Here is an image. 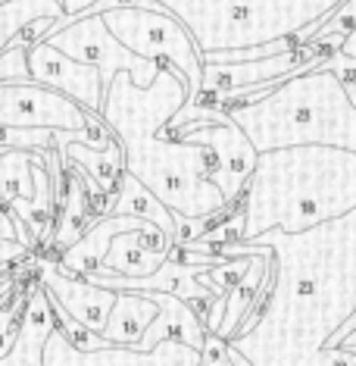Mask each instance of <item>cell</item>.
<instances>
[{
  "label": "cell",
  "mask_w": 356,
  "mask_h": 366,
  "mask_svg": "<svg viewBox=\"0 0 356 366\" xmlns=\"http://www.w3.org/2000/svg\"><path fill=\"white\" fill-rule=\"evenodd\" d=\"M38 272H41L38 285L47 291V297L66 316H72L78 326L101 335L106 326V316H110L116 304V291L97 288L88 279H78V276H66L56 263H38Z\"/></svg>",
  "instance_id": "11"
},
{
  "label": "cell",
  "mask_w": 356,
  "mask_h": 366,
  "mask_svg": "<svg viewBox=\"0 0 356 366\" xmlns=\"http://www.w3.org/2000/svg\"><path fill=\"white\" fill-rule=\"evenodd\" d=\"M119 147L126 157V172L135 176L172 216L213 222L231 210L210 182L216 160L206 147L163 135H131L122 138Z\"/></svg>",
  "instance_id": "5"
},
{
  "label": "cell",
  "mask_w": 356,
  "mask_h": 366,
  "mask_svg": "<svg viewBox=\"0 0 356 366\" xmlns=\"http://www.w3.org/2000/svg\"><path fill=\"white\" fill-rule=\"evenodd\" d=\"M85 366H200V351L181 341H160L153 351L110 345L103 351L85 354Z\"/></svg>",
  "instance_id": "18"
},
{
  "label": "cell",
  "mask_w": 356,
  "mask_h": 366,
  "mask_svg": "<svg viewBox=\"0 0 356 366\" xmlns=\"http://www.w3.org/2000/svg\"><path fill=\"white\" fill-rule=\"evenodd\" d=\"M103 216H131V219H141V222H147V226L160 229L166 238L176 235V216L166 210L135 176H128V172H122L116 191L106 194Z\"/></svg>",
  "instance_id": "15"
},
{
  "label": "cell",
  "mask_w": 356,
  "mask_h": 366,
  "mask_svg": "<svg viewBox=\"0 0 356 366\" xmlns=\"http://www.w3.org/2000/svg\"><path fill=\"white\" fill-rule=\"evenodd\" d=\"M60 0H0V54L35 19H60Z\"/></svg>",
  "instance_id": "20"
},
{
  "label": "cell",
  "mask_w": 356,
  "mask_h": 366,
  "mask_svg": "<svg viewBox=\"0 0 356 366\" xmlns=\"http://www.w3.org/2000/svg\"><path fill=\"white\" fill-rule=\"evenodd\" d=\"M319 69H328L331 76H337L344 81V85L356 88V60L353 56H344L341 51H325V56H322Z\"/></svg>",
  "instance_id": "23"
},
{
  "label": "cell",
  "mask_w": 356,
  "mask_h": 366,
  "mask_svg": "<svg viewBox=\"0 0 356 366\" xmlns=\"http://www.w3.org/2000/svg\"><path fill=\"white\" fill-rule=\"evenodd\" d=\"M106 31L119 41L126 51L147 63H166L185 79L188 94L194 104L200 97V79H203V60L194 47L191 35L169 10H163L156 0H138L135 6L101 13Z\"/></svg>",
  "instance_id": "6"
},
{
  "label": "cell",
  "mask_w": 356,
  "mask_h": 366,
  "mask_svg": "<svg viewBox=\"0 0 356 366\" xmlns=\"http://www.w3.org/2000/svg\"><path fill=\"white\" fill-rule=\"evenodd\" d=\"M94 113H85L60 91L41 88L35 81L0 85V129H47V132H85Z\"/></svg>",
  "instance_id": "9"
},
{
  "label": "cell",
  "mask_w": 356,
  "mask_h": 366,
  "mask_svg": "<svg viewBox=\"0 0 356 366\" xmlns=\"http://www.w3.org/2000/svg\"><path fill=\"white\" fill-rule=\"evenodd\" d=\"M188 29L200 54L291 38L303 47L341 0H156Z\"/></svg>",
  "instance_id": "4"
},
{
  "label": "cell",
  "mask_w": 356,
  "mask_h": 366,
  "mask_svg": "<svg viewBox=\"0 0 356 366\" xmlns=\"http://www.w3.org/2000/svg\"><path fill=\"white\" fill-rule=\"evenodd\" d=\"M56 157H60V163L76 166V169L85 172L103 197L113 194L116 185H119V179H122V172H126V157H122V147L113 135L101 151L81 144V141H69L63 151H56Z\"/></svg>",
  "instance_id": "16"
},
{
  "label": "cell",
  "mask_w": 356,
  "mask_h": 366,
  "mask_svg": "<svg viewBox=\"0 0 356 366\" xmlns=\"http://www.w3.org/2000/svg\"><path fill=\"white\" fill-rule=\"evenodd\" d=\"M353 329H356V310H353V316H350V320H347V322H344V326H341V329H337V332H335V335H331V341H328V347H337V345H341V341H344L347 335H350V332H353Z\"/></svg>",
  "instance_id": "26"
},
{
  "label": "cell",
  "mask_w": 356,
  "mask_h": 366,
  "mask_svg": "<svg viewBox=\"0 0 356 366\" xmlns=\"http://www.w3.org/2000/svg\"><path fill=\"white\" fill-rule=\"evenodd\" d=\"M147 222L131 219V216H101L97 222H91L76 244H69L66 251H60V269L66 276H88V272H97L103 263L106 251H110L113 238L122 235V232H135Z\"/></svg>",
  "instance_id": "14"
},
{
  "label": "cell",
  "mask_w": 356,
  "mask_h": 366,
  "mask_svg": "<svg viewBox=\"0 0 356 366\" xmlns=\"http://www.w3.org/2000/svg\"><path fill=\"white\" fill-rule=\"evenodd\" d=\"M91 191H88V176L81 169L72 166V176L69 182L63 185V194H60V213L54 216V232H51V241L60 251H66L69 244L85 235V229L91 226V216H94V204H91Z\"/></svg>",
  "instance_id": "17"
},
{
  "label": "cell",
  "mask_w": 356,
  "mask_h": 366,
  "mask_svg": "<svg viewBox=\"0 0 356 366\" xmlns=\"http://www.w3.org/2000/svg\"><path fill=\"white\" fill-rule=\"evenodd\" d=\"M160 135L206 147V151L213 154V160H216V166H213V172H210V182L219 188L222 201L228 207H235L241 201L260 154H256L253 144L244 138V132L225 116V110L185 104L178 110V116Z\"/></svg>",
  "instance_id": "7"
},
{
  "label": "cell",
  "mask_w": 356,
  "mask_h": 366,
  "mask_svg": "<svg viewBox=\"0 0 356 366\" xmlns=\"http://www.w3.org/2000/svg\"><path fill=\"white\" fill-rule=\"evenodd\" d=\"M91 4H97V0H60V6H63V16H60V19L54 22V31H56V29H63V26H69V22H76L78 16L85 13Z\"/></svg>",
  "instance_id": "25"
},
{
  "label": "cell",
  "mask_w": 356,
  "mask_h": 366,
  "mask_svg": "<svg viewBox=\"0 0 356 366\" xmlns=\"http://www.w3.org/2000/svg\"><path fill=\"white\" fill-rule=\"evenodd\" d=\"M272 251V285L253 326L225 345L250 366H356V351L328 347L356 310V210L300 235L244 241Z\"/></svg>",
  "instance_id": "1"
},
{
  "label": "cell",
  "mask_w": 356,
  "mask_h": 366,
  "mask_svg": "<svg viewBox=\"0 0 356 366\" xmlns=\"http://www.w3.org/2000/svg\"><path fill=\"white\" fill-rule=\"evenodd\" d=\"M26 63H29V79L41 88L60 91L63 97L76 101L85 113L101 116L103 107V81L94 66L76 63L72 56L60 54L47 41H35L26 47Z\"/></svg>",
  "instance_id": "10"
},
{
  "label": "cell",
  "mask_w": 356,
  "mask_h": 366,
  "mask_svg": "<svg viewBox=\"0 0 356 366\" xmlns=\"http://www.w3.org/2000/svg\"><path fill=\"white\" fill-rule=\"evenodd\" d=\"M44 41L51 47H56L60 54L72 56L76 63L94 66V69L101 72L103 91L110 88L116 72H128L135 88H151L156 72H160V66H163V63H147L131 51H126V47L106 31L101 16H81V19L69 22V26L51 31Z\"/></svg>",
  "instance_id": "8"
},
{
  "label": "cell",
  "mask_w": 356,
  "mask_h": 366,
  "mask_svg": "<svg viewBox=\"0 0 356 366\" xmlns=\"http://www.w3.org/2000/svg\"><path fill=\"white\" fill-rule=\"evenodd\" d=\"M22 307H26V295H10L0 304V357L10 354L16 332H19V320H22Z\"/></svg>",
  "instance_id": "21"
},
{
  "label": "cell",
  "mask_w": 356,
  "mask_h": 366,
  "mask_svg": "<svg viewBox=\"0 0 356 366\" xmlns=\"http://www.w3.org/2000/svg\"><path fill=\"white\" fill-rule=\"evenodd\" d=\"M172 238H166L160 229L141 226L135 232H122L113 238L110 251L101 263V276H122V279H144L156 272L169 260Z\"/></svg>",
  "instance_id": "12"
},
{
  "label": "cell",
  "mask_w": 356,
  "mask_h": 366,
  "mask_svg": "<svg viewBox=\"0 0 356 366\" xmlns=\"http://www.w3.org/2000/svg\"><path fill=\"white\" fill-rule=\"evenodd\" d=\"M141 295H147L156 304V316L135 345V351H153L160 341H181V345L200 351L206 329L191 304L178 301V297H172V295H163V291H141Z\"/></svg>",
  "instance_id": "13"
},
{
  "label": "cell",
  "mask_w": 356,
  "mask_h": 366,
  "mask_svg": "<svg viewBox=\"0 0 356 366\" xmlns=\"http://www.w3.org/2000/svg\"><path fill=\"white\" fill-rule=\"evenodd\" d=\"M0 241H19V244H26V247L35 244L31 235H29V229L22 226L6 207H0Z\"/></svg>",
  "instance_id": "24"
},
{
  "label": "cell",
  "mask_w": 356,
  "mask_h": 366,
  "mask_svg": "<svg viewBox=\"0 0 356 366\" xmlns=\"http://www.w3.org/2000/svg\"><path fill=\"white\" fill-rule=\"evenodd\" d=\"M225 116L244 132L256 154L306 144L356 151L353 88L328 69L285 79L250 104L228 107Z\"/></svg>",
  "instance_id": "3"
},
{
  "label": "cell",
  "mask_w": 356,
  "mask_h": 366,
  "mask_svg": "<svg viewBox=\"0 0 356 366\" xmlns=\"http://www.w3.org/2000/svg\"><path fill=\"white\" fill-rule=\"evenodd\" d=\"M337 51H341L344 56H353V60H356V29L347 31V35L341 38V47H337Z\"/></svg>",
  "instance_id": "27"
},
{
  "label": "cell",
  "mask_w": 356,
  "mask_h": 366,
  "mask_svg": "<svg viewBox=\"0 0 356 366\" xmlns=\"http://www.w3.org/2000/svg\"><path fill=\"white\" fill-rule=\"evenodd\" d=\"M156 316V304L147 295H128V291H116V304L110 316H106V326L101 332L103 341L122 347H135L141 335L147 332V326Z\"/></svg>",
  "instance_id": "19"
},
{
  "label": "cell",
  "mask_w": 356,
  "mask_h": 366,
  "mask_svg": "<svg viewBox=\"0 0 356 366\" xmlns=\"http://www.w3.org/2000/svg\"><path fill=\"white\" fill-rule=\"evenodd\" d=\"M13 81H31L26 63V44H16V41L0 54V85H13Z\"/></svg>",
  "instance_id": "22"
},
{
  "label": "cell",
  "mask_w": 356,
  "mask_h": 366,
  "mask_svg": "<svg viewBox=\"0 0 356 366\" xmlns=\"http://www.w3.org/2000/svg\"><path fill=\"white\" fill-rule=\"evenodd\" d=\"M241 197V241L272 229L300 235L325 226L356 210V151L306 144L260 154Z\"/></svg>",
  "instance_id": "2"
}]
</instances>
